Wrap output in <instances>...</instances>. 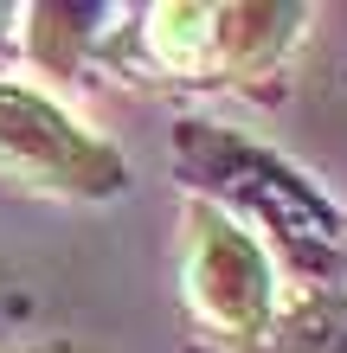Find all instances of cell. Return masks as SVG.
<instances>
[{
	"label": "cell",
	"mask_w": 347,
	"mask_h": 353,
	"mask_svg": "<svg viewBox=\"0 0 347 353\" xmlns=\"http://www.w3.org/2000/svg\"><path fill=\"white\" fill-rule=\"evenodd\" d=\"M0 168L26 174L32 186H58V193H110L122 180L116 161L32 90H0Z\"/></svg>",
	"instance_id": "6da1fadb"
},
{
	"label": "cell",
	"mask_w": 347,
	"mask_h": 353,
	"mask_svg": "<svg viewBox=\"0 0 347 353\" xmlns=\"http://www.w3.org/2000/svg\"><path fill=\"white\" fill-rule=\"evenodd\" d=\"M187 225H193L187 232V289H193L199 315L212 327H232V334L264 327L270 321V263H264V251L212 205H193Z\"/></svg>",
	"instance_id": "7a4b0ae2"
},
{
	"label": "cell",
	"mask_w": 347,
	"mask_h": 353,
	"mask_svg": "<svg viewBox=\"0 0 347 353\" xmlns=\"http://www.w3.org/2000/svg\"><path fill=\"white\" fill-rule=\"evenodd\" d=\"M219 13L226 7H155L148 13V46L174 71H206L219 58Z\"/></svg>",
	"instance_id": "3957f363"
}]
</instances>
